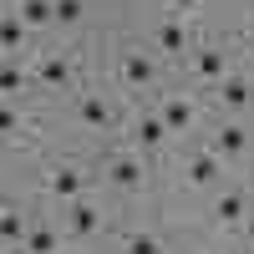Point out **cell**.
I'll list each match as a JSON object with an SVG mask.
<instances>
[{
  "label": "cell",
  "mask_w": 254,
  "mask_h": 254,
  "mask_svg": "<svg viewBox=\"0 0 254 254\" xmlns=\"http://www.w3.org/2000/svg\"><path fill=\"white\" fill-rule=\"evenodd\" d=\"M117 76L127 87H153V56L147 51H122L117 56Z\"/></svg>",
  "instance_id": "6da1fadb"
},
{
  "label": "cell",
  "mask_w": 254,
  "mask_h": 254,
  "mask_svg": "<svg viewBox=\"0 0 254 254\" xmlns=\"http://www.w3.org/2000/svg\"><path fill=\"white\" fill-rule=\"evenodd\" d=\"M163 122H168V132H188V127H193V102L188 97H168L163 102Z\"/></svg>",
  "instance_id": "7a4b0ae2"
},
{
  "label": "cell",
  "mask_w": 254,
  "mask_h": 254,
  "mask_svg": "<svg viewBox=\"0 0 254 254\" xmlns=\"http://www.w3.org/2000/svg\"><path fill=\"white\" fill-rule=\"evenodd\" d=\"M76 117L87 122V127H112V107H107V102H102L97 92H87V97L76 102Z\"/></svg>",
  "instance_id": "3957f363"
},
{
  "label": "cell",
  "mask_w": 254,
  "mask_h": 254,
  "mask_svg": "<svg viewBox=\"0 0 254 254\" xmlns=\"http://www.w3.org/2000/svg\"><path fill=\"white\" fill-rule=\"evenodd\" d=\"M46 188H51L56 198H71V203H76V193H81V173H76V168H56V173L46 178Z\"/></svg>",
  "instance_id": "277c9868"
},
{
  "label": "cell",
  "mask_w": 254,
  "mask_h": 254,
  "mask_svg": "<svg viewBox=\"0 0 254 254\" xmlns=\"http://www.w3.org/2000/svg\"><path fill=\"white\" fill-rule=\"evenodd\" d=\"M239 219H244V193H219L214 198V224L229 229V224H239Z\"/></svg>",
  "instance_id": "5b68a950"
},
{
  "label": "cell",
  "mask_w": 254,
  "mask_h": 254,
  "mask_svg": "<svg viewBox=\"0 0 254 254\" xmlns=\"http://www.w3.org/2000/svg\"><path fill=\"white\" fill-rule=\"evenodd\" d=\"M26 26H51L56 20V0H20V10H15Z\"/></svg>",
  "instance_id": "8992f818"
},
{
  "label": "cell",
  "mask_w": 254,
  "mask_h": 254,
  "mask_svg": "<svg viewBox=\"0 0 254 254\" xmlns=\"http://www.w3.org/2000/svg\"><path fill=\"white\" fill-rule=\"evenodd\" d=\"M244 142H249L244 127H219V132H214V153H219V158H239Z\"/></svg>",
  "instance_id": "52a82bcc"
},
{
  "label": "cell",
  "mask_w": 254,
  "mask_h": 254,
  "mask_svg": "<svg viewBox=\"0 0 254 254\" xmlns=\"http://www.w3.org/2000/svg\"><path fill=\"white\" fill-rule=\"evenodd\" d=\"M219 102H224V107H249V102H254V87H249L244 76H229L224 87H219Z\"/></svg>",
  "instance_id": "ba28073f"
},
{
  "label": "cell",
  "mask_w": 254,
  "mask_h": 254,
  "mask_svg": "<svg viewBox=\"0 0 254 254\" xmlns=\"http://www.w3.org/2000/svg\"><path fill=\"white\" fill-rule=\"evenodd\" d=\"M41 81H46V87H66V81H71V66H66L61 51H51L46 61H41Z\"/></svg>",
  "instance_id": "9c48e42d"
},
{
  "label": "cell",
  "mask_w": 254,
  "mask_h": 254,
  "mask_svg": "<svg viewBox=\"0 0 254 254\" xmlns=\"http://www.w3.org/2000/svg\"><path fill=\"white\" fill-rule=\"evenodd\" d=\"M97 224H102V214H97L92 203H71V234H76V239L97 234Z\"/></svg>",
  "instance_id": "30bf717a"
},
{
  "label": "cell",
  "mask_w": 254,
  "mask_h": 254,
  "mask_svg": "<svg viewBox=\"0 0 254 254\" xmlns=\"http://www.w3.org/2000/svg\"><path fill=\"white\" fill-rule=\"evenodd\" d=\"M153 46H158V51H183V46H188V36H183L178 20H163V26L153 31Z\"/></svg>",
  "instance_id": "8fae6325"
},
{
  "label": "cell",
  "mask_w": 254,
  "mask_h": 254,
  "mask_svg": "<svg viewBox=\"0 0 254 254\" xmlns=\"http://www.w3.org/2000/svg\"><path fill=\"white\" fill-rule=\"evenodd\" d=\"M193 76L198 81H219L224 76V51H198L193 56Z\"/></svg>",
  "instance_id": "7c38bea8"
},
{
  "label": "cell",
  "mask_w": 254,
  "mask_h": 254,
  "mask_svg": "<svg viewBox=\"0 0 254 254\" xmlns=\"http://www.w3.org/2000/svg\"><path fill=\"white\" fill-rule=\"evenodd\" d=\"M163 132H168V122H163V117H142L132 137H137V147H158V142H163Z\"/></svg>",
  "instance_id": "4fadbf2b"
},
{
  "label": "cell",
  "mask_w": 254,
  "mask_h": 254,
  "mask_svg": "<svg viewBox=\"0 0 254 254\" xmlns=\"http://www.w3.org/2000/svg\"><path fill=\"white\" fill-rule=\"evenodd\" d=\"M214 178H219V163L208 158V153L188 163V183H193V188H203V183H214Z\"/></svg>",
  "instance_id": "5bb4252c"
},
{
  "label": "cell",
  "mask_w": 254,
  "mask_h": 254,
  "mask_svg": "<svg viewBox=\"0 0 254 254\" xmlns=\"http://www.w3.org/2000/svg\"><path fill=\"white\" fill-rule=\"evenodd\" d=\"M112 183H117V188H137V183H142V168H137L132 158H117V163H112Z\"/></svg>",
  "instance_id": "9a60e30c"
},
{
  "label": "cell",
  "mask_w": 254,
  "mask_h": 254,
  "mask_svg": "<svg viewBox=\"0 0 254 254\" xmlns=\"http://www.w3.org/2000/svg\"><path fill=\"white\" fill-rule=\"evenodd\" d=\"M0 234H5V244H26L31 229H26V219H20L15 208H5V219H0Z\"/></svg>",
  "instance_id": "2e32d148"
},
{
  "label": "cell",
  "mask_w": 254,
  "mask_h": 254,
  "mask_svg": "<svg viewBox=\"0 0 254 254\" xmlns=\"http://www.w3.org/2000/svg\"><path fill=\"white\" fill-rule=\"evenodd\" d=\"M56 249V234H51V229H31V234H26V254H51Z\"/></svg>",
  "instance_id": "e0dca14e"
},
{
  "label": "cell",
  "mask_w": 254,
  "mask_h": 254,
  "mask_svg": "<svg viewBox=\"0 0 254 254\" xmlns=\"http://www.w3.org/2000/svg\"><path fill=\"white\" fill-rule=\"evenodd\" d=\"M81 20V0H56V26H76Z\"/></svg>",
  "instance_id": "ac0fdd59"
},
{
  "label": "cell",
  "mask_w": 254,
  "mask_h": 254,
  "mask_svg": "<svg viewBox=\"0 0 254 254\" xmlns=\"http://www.w3.org/2000/svg\"><path fill=\"white\" fill-rule=\"evenodd\" d=\"M127 254H163V244L153 234H132V239H127Z\"/></svg>",
  "instance_id": "d6986e66"
},
{
  "label": "cell",
  "mask_w": 254,
  "mask_h": 254,
  "mask_svg": "<svg viewBox=\"0 0 254 254\" xmlns=\"http://www.w3.org/2000/svg\"><path fill=\"white\" fill-rule=\"evenodd\" d=\"M20 26H26L20 15H10V20H5V51H20Z\"/></svg>",
  "instance_id": "ffe728a7"
},
{
  "label": "cell",
  "mask_w": 254,
  "mask_h": 254,
  "mask_svg": "<svg viewBox=\"0 0 254 254\" xmlns=\"http://www.w3.org/2000/svg\"><path fill=\"white\" fill-rule=\"evenodd\" d=\"M0 87H5V92H20V87H26V71H15V66H5V81H0Z\"/></svg>",
  "instance_id": "44dd1931"
},
{
  "label": "cell",
  "mask_w": 254,
  "mask_h": 254,
  "mask_svg": "<svg viewBox=\"0 0 254 254\" xmlns=\"http://www.w3.org/2000/svg\"><path fill=\"white\" fill-rule=\"evenodd\" d=\"M198 5V0H173V10H193Z\"/></svg>",
  "instance_id": "7402d4cb"
},
{
  "label": "cell",
  "mask_w": 254,
  "mask_h": 254,
  "mask_svg": "<svg viewBox=\"0 0 254 254\" xmlns=\"http://www.w3.org/2000/svg\"><path fill=\"white\" fill-rule=\"evenodd\" d=\"M249 244H254V214H249Z\"/></svg>",
  "instance_id": "603a6c76"
}]
</instances>
